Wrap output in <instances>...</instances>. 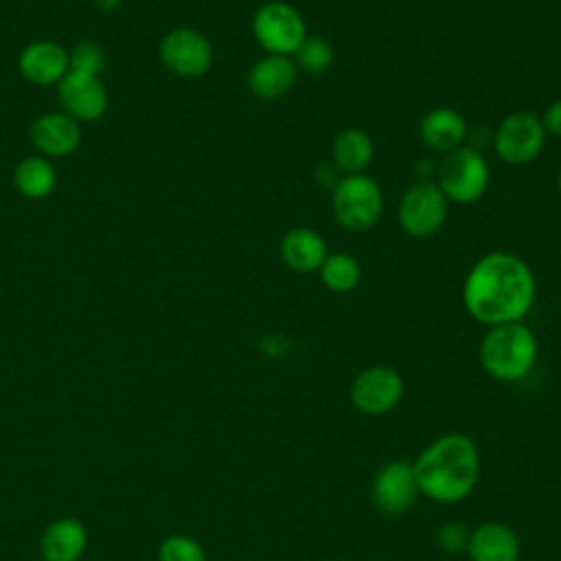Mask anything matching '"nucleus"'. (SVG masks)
<instances>
[{
  "label": "nucleus",
  "mask_w": 561,
  "mask_h": 561,
  "mask_svg": "<svg viewBox=\"0 0 561 561\" xmlns=\"http://www.w3.org/2000/svg\"><path fill=\"white\" fill-rule=\"evenodd\" d=\"M294 57H296V66L298 68H302L305 72H311V75H320V72L331 68V64H333V48H331V44L324 37L307 35L305 42L294 53Z\"/></svg>",
  "instance_id": "obj_23"
},
{
  "label": "nucleus",
  "mask_w": 561,
  "mask_h": 561,
  "mask_svg": "<svg viewBox=\"0 0 561 561\" xmlns=\"http://www.w3.org/2000/svg\"><path fill=\"white\" fill-rule=\"evenodd\" d=\"M537 353V337L524 322L489 327L480 342V364L484 373L504 383H515L528 377L535 368Z\"/></svg>",
  "instance_id": "obj_3"
},
{
  "label": "nucleus",
  "mask_w": 561,
  "mask_h": 561,
  "mask_svg": "<svg viewBox=\"0 0 561 561\" xmlns=\"http://www.w3.org/2000/svg\"><path fill=\"white\" fill-rule=\"evenodd\" d=\"M462 302L469 316L486 327L522 322L535 302V274L513 252H489L471 265Z\"/></svg>",
  "instance_id": "obj_1"
},
{
  "label": "nucleus",
  "mask_w": 561,
  "mask_h": 561,
  "mask_svg": "<svg viewBox=\"0 0 561 561\" xmlns=\"http://www.w3.org/2000/svg\"><path fill=\"white\" fill-rule=\"evenodd\" d=\"M92 2H94V7H96L99 11L110 13V11H116V9L121 7V2H123V0H92Z\"/></svg>",
  "instance_id": "obj_28"
},
{
  "label": "nucleus",
  "mask_w": 561,
  "mask_h": 561,
  "mask_svg": "<svg viewBox=\"0 0 561 561\" xmlns=\"http://www.w3.org/2000/svg\"><path fill=\"white\" fill-rule=\"evenodd\" d=\"M373 153H375L373 138L357 127H346L337 131L331 145L333 164L346 175L364 173L373 160Z\"/></svg>",
  "instance_id": "obj_20"
},
{
  "label": "nucleus",
  "mask_w": 561,
  "mask_h": 561,
  "mask_svg": "<svg viewBox=\"0 0 561 561\" xmlns=\"http://www.w3.org/2000/svg\"><path fill=\"white\" fill-rule=\"evenodd\" d=\"M327 254V241L311 228H294L280 239V259L289 270L298 274L320 270Z\"/></svg>",
  "instance_id": "obj_18"
},
{
  "label": "nucleus",
  "mask_w": 561,
  "mask_h": 561,
  "mask_svg": "<svg viewBox=\"0 0 561 561\" xmlns=\"http://www.w3.org/2000/svg\"><path fill=\"white\" fill-rule=\"evenodd\" d=\"M557 188H559V193H561V169H559V175H557Z\"/></svg>",
  "instance_id": "obj_29"
},
{
  "label": "nucleus",
  "mask_w": 561,
  "mask_h": 561,
  "mask_svg": "<svg viewBox=\"0 0 561 561\" xmlns=\"http://www.w3.org/2000/svg\"><path fill=\"white\" fill-rule=\"evenodd\" d=\"M318 272H320L324 287H329L335 294L353 291L362 280V267H359L357 259L346 252L327 254V259Z\"/></svg>",
  "instance_id": "obj_22"
},
{
  "label": "nucleus",
  "mask_w": 561,
  "mask_h": 561,
  "mask_svg": "<svg viewBox=\"0 0 561 561\" xmlns=\"http://www.w3.org/2000/svg\"><path fill=\"white\" fill-rule=\"evenodd\" d=\"M158 561H206V552L193 537L171 535L160 543Z\"/></svg>",
  "instance_id": "obj_24"
},
{
  "label": "nucleus",
  "mask_w": 561,
  "mask_h": 561,
  "mask_svg": "<svg viewBox=\"0 0 561 561\" xmlns=\"http://www.w3.org/2000/svg\"><path fill=\"white\" fill-rule=\"evenodd\" d=\"M541 125H543L546 134H552V136L561 138V99L554 101L552 105H548V110L543 112Z\"/></svg>",
  "instance_id": "obj_27"
},
{
  "label": "nucleus",
  "mask_w": 561,
  "mask_h": 561,
  "mask_svg": "<svg viewBox=\"0 0 561 561\" xmlns=\"http://www.w3.org/2000/svg\"><path fill=\"white\" fill-rule=\"evenodd\" d=\"M405 392L403 377L397 368L377 364L364 368L351 383V403L368 416L392 412Z\"/></svg>",
  "instance_id": "obj_8"
},
{
  "label": "nucleus",
  "mask_w": 561,
  "mask_h": 561,
  "mask_svg": "<svg viewBox=\"0 0 561 561\" xmlns=\"http://www.w3.org/2000/svg\"><path fill=\"white\" fill-rule=\"evenodd\" d=\"M519 537L502 522H484L469 533L467 554L471 561H519Z\"/></svg>",
  "instance_id": "obj_13"
},
{
  "label": "nucleus",
  "mask_w": 561,
  "mask_h": 561,
  "mask_svg": "<svg viewBox=\"0 0 561 561\" xmlns=\"http://www.w3.org/2000/svg\"><path fill=\"white\" fill-rule=\"evenodd\" d=\"M88 546L85 526L75 517L53 522L42 535V557L46 561H79Z\"/></svg>",
  "instance_id": "obj_19"
},
{
  "label": "nucleus",
  "mask_w": 561,
  "mask_h": 561,
  "mask_svg": "<svg viewBox=\"0 0 561 561\" xmlns=\"http://www.w3.org/2000/svg\"><path fill=\"white\" fill-rule=\"evenodd\" d=\"M491 171L482 153L469 147H458L445 156L438 169V188L449 202L473 204L489 186Z\"/></svg>",
  "instance_id": "obj_5"
},
{
  "label": "nucleus",
  "mask_w": 561,
  "mask_h": 561,
  "mask_svg": "<svg viewBox=\"0 0 561 561\" xmlns=\"http://www.w3.org/2000/svg\"><path fill=\"white\" fill-rule=\"evenodd\" d=\"M469 528L462 522H445L438 530H436V546L443 552L449 554H458V552H467V543H469Z\"/></svg>",
  "instance_id": "obj_26"
},
{
  "label": "nucleus",
  "mask_w": 561,
  "mask_h": 561,
  "mask_svg": "<svg viewBox=\"0 0 561 561\" xmlns=\"http://www.w3.org/2000/svg\"><path fill=\"white\" fill-rule=\"evenodd\" d=\"M57 85L59 101L66 114L75 121H96L107 107V92L94 75L68 70V75Z\"/></svg>",
  "instance_id": "obj_12"
},
{
  "label": "nucleus",
  "mask_w": 561,
  "mask_h": 561,
  "mask_svg": "<svg viewBox=\"0 0 561 561\" xmlns=\"http://www.w3.org/2000/svg\"><path fill=\"white\" fill-rule=\"evenodd\" d=\"M546 145V129L541 118L533 112H511L506 114L493 136L495 153L506 164H528L533 162Z\"/></svg>",
  "instance_id": "obj_7"
},
{
  "label": "nucleus",
  "mask_w": 561,
  "mask_h": 561,
  "mask_svg": "<svg viewBox=\"0 0 561 561\" xmlns=\"http://www.w3.org/2000/svg\"><path fill=\"white\" fill-rule=\"evenodd\" d=\"M419 134L430 149L449 153L462 147L467 136V121L454 107H434L423 116Z\"/></svg>",
  "instance_id": "obj_17"
},
{
  "label": "nucleus",
  "mask_w": 561,
  "mask_h": 561,
  "mask_svg": "<svg viewBox=\"0 0 561 561\" xmlns=\"http://www.w3.org/2000/svg\"><path fill=\"white\" fill-rule=\"evenodd\" d=\"M447 202L438 184L427 180L412 184L399 202L401 228L414 239L432 237L447 219Z\"/></svg>",
  "instance_id": "obj_9"
},
{
  "label": "nucleus",
  "mask_w": 561,
  "mask_h": 561,
  "mask_svg": "<svg viewBox=\"0 0 561 561\" xmlns=\"http://www.w3.org/2000/svg\"><path fill=\"white\" fill-rule=\"evenodd\" d=\"M68 61H70L72 72H83V75L99 77V72L105 66V53L94 42H81L68 53Z\"/></svg>",
  "instance_id": "obj_25"
},
{
  "label": "nucleus",
  "mask_w": 561,
  "mask_h": 561,
  "mask_svg": "<svg viewBox=\"0 0 561 561\" xmlns=\"http://www.w3.org/2000/svg\"><path fill=\"white\" fill-rule=\"evenodd\" d=\"M160 59L180 77H202L213 64V46L204 33L191 26H178L162 37Z\"/></svg>",
  "instance_id": "obj_10"
},
{
  "label": "nucleus",
  "mask_w": 561,
  "mask_h": 561,
  "mask_svg": "<svg viewBox=\"0 0 561 561\" xmlns=\"http://www.w3.org/2000/svg\"><path fill=\"white\" fill-rule=\"evenodd\" d=\"M298 79V66L285 55H265L248 72V85L254 96L274 101L285 96Z\"/></svg>",
  "instance_id": "obj_15"
},
{
  "label": "nucleus",
  "mask_w": 561,
  "mask_h": 561,
  "mask_svg": "<svg viewBox=\"0 0 561 561\" xmlns=\"http://www.w3.org/2000/svg\"><path fill=\"white\" fill-rule=\"evenodd\" d=\"M13 182H15V188H18L24 197L42 199V197H46V195L55 188L57 175H55V169L50 167L48 160L33 156V158L22 160V162L15 167Z\"/></svg>",
  "instance_id": "obj_21"
},
{
  "label": "nucleus",
  "mask_w": 561,
  "mask_h": 561,
  "mask_svg": "<svg viewBox=\"0 0 561 561\" xmlns=\"http://www.w3.org/2000/svg\"><path fill=\"white\" fill-rule=\"evenodd\" d=\"M331 206L346 230H368L383 213V193L370 175L355 173L335 182Z\"/></svg>",
  "instance_id": "obj_4"
},
{
  "label": "nucleus",
  "mask_w": 561,
  "mask_h": 561,
  "mask_svg": "<svg viewBox=\"0 0 561 561\" xmlns=\"http://www.w3.org/2000/svg\"><path fill=\"white\" fill-rule=\"evenodd\" d=\"M31 140L42 153L59 158L77 149L81 131L77 121L68 114H42L31 125Z\"/></svg>",
  "instance_id": "obj_16"
},
{
  "label": "nucleus",
  "mask_w": 561,
  "mask_h": 561,
  "mask_svg": "<svg viewBox=\"0 0 561 561\" xmlns=\"http://www.w3.org/2000/svg\"><path fill=\"white\" fill-rule=\"evenodd\" d=\"M419 484L412 462L392 460L386 462L373 478L370 500L383 515H403L419 497Z\"/></svg>",
  "instance_id": "obj_11"
},
{
  "label": "nucleus",
  "mask_w": 561,
  "mask_h": 561,
  "mask_svg": "<svg viewBox=\"0 0 561 561\" xmlns=\"http://www.w3.org/2000/svg\"><path fill=\"white\" fill-rule=\"evenodd\" d=\"M412 467L421 495L438 504H456L469 497L478 484L480 451L471 436L447 432L434 438Z\"/></svg>",
  "instance_id": "obj_2"
},
{
  "label": "nucleus",
  "mask_w": 561,
  "mask_h": 561,
  "mask_svg": "<svg viewBox=\"0 0 561 561\" xmlns=\"http://www.w3.org/2000/svg\"><path fill=\"white\" fill-rule=\"evenodd\" d=\"M252 33L267 55L291 57L307 37V24L291 4L272 0L256 9Z\"/></svg>",
  "instance_id": "obj_6"
},
{
  "label": "nucleus",
  "mask_w": 561,
  "mask_h": 561,
  "mask_svg": "<svg viewBox=\"0 0 561 561\" xmlns=\"http://www.w3.org/2000/svg\"><path fill=\"white\" fill-rule=\"evenodd\" d=\"M20 72L26 81L35 85H53L59 83L68 70V53L55 42H33L20 55Z\"/></svg>",
  "instance_id": "obj_14"
}]
</instances>
